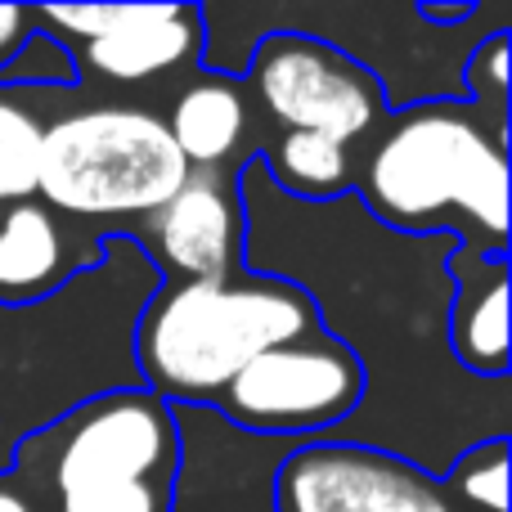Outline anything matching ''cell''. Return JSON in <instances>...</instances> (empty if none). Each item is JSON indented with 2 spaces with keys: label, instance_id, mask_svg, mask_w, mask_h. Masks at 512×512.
Segmentation results:
<instances>
[{
  "label": "cell",
  "instance_id": "obj_1",
  "mask_svg": "<svg viewBox=\"0 0 512 512\" xmlns=\"http://www.w3.org/2000/svg\"><path fill=\"white\" fill-rule=\"evenodd\" d=\"M243 207V274L283 279L310 301L360 369V405L324 436L414 463L441 481L481 441H512V378H472L450 351L445 234H396L355 194L288 198L252 153L234 176Z\"/></svg>",
  "mask_w": 512,
  "mask_h": 512
},
{
  "label": "cell",
  "instance_id": "obj_2",
  "mask_svg": "<svg viewBox=\"0 0 512 512\" xmlns=\"http://www.w3.org/2000/svg\"><path fill=\"white\" fill-rule=\"evenodd\" d=\"M162 283L135 234H104L95 261L54 292L0 306V477L27 436L99 396L144 387L135 324Z\"/></svg>",
  "mask_w": 512,
  "mask_h": 512
},
{
  "label": "cell",
  "instance_id": "obj_3",
  "mask_svg": "<svg viewBox=\"0 0 512 512\" xmlns=\"http://www.w3.org/2000/svg\"><path fill=\"white\" fill-rule=\"evenodd\" d=\"M351 194L396 234L508 256V131L468 99L409 104L387 117Z\"/></svg>",
  "mask_w": 512,
  "mask_h": 512
},
{
  "label": "cell",
  "instance_id": "obj_4",
  "mask_svg": "<svg viewBox=\"0 0 512 512\" xmlns=\"http://www.w3.org/2000/svg\"><path fill=\"white\" fill-rule=\"evenodd\" d=\"M315 310L292 283L265 274L167 279L135 324L140 382L167 405L216 409L256 355L310 333Z\"/></svg>",
  "mask_w": 512,
  "mask_h": 512
},
{
  "label": "cell",
  "instance_id": "obj_5",
  "mask_svg": "<svg viewBox=\"0 0 512 512\" xmlns=\"http://www.w3.org/2000/svg\"><path fill=\"white\" fill-rule=\"evenodd\" d=\"M176 463L171 405L149 387H131L27 436L5 477L36 512H167Z\"/></svg>",
  "mask_w": 512,
  "mask_h": 512
},
{
  "label": "cell",
  "instance_id": "obj_6",
  "mask_svg": "<svg viewBox=\"0 0 512 512\" xmlns=\"http://www.w3.org/2000/svg\"><path fill=\"white\" fill-rule=\"evenodd\" d=\"M189 180L167 122L140 104H95L63 113L41 135L36 198L50 216L77 225H108L126 234L131 221H149Z\"/></svg>",
  "mask_w": 512,
  "mask_h": 512
},
{
  "label": "cell",
  "instance_id": "obj_7",
  "mask_svg": "<svg viewBox=\"0 0 512 512\" xmlns=\"http://www.w3.org/2000/svg\"><path fill=\"white\" fill-rule=\"evenodd\" d=\"M243 81L270 122L346 144L373 135L391 117L378 77L351 54L301 32H274L252 45Z\"/></svg>",
  "mask_w": 512,
  "mask_h": 512
},
{
  "label": "cell",
  "instance_id": "obj_8",
  "mask_svg": "<svg viewBox=\"0 0 512 512\" xmlns=\"http://www.w3.org/2000/svg\"><path fill=\"white\" fill-rule=\"evenodd\" d=\"M360 405V369L328 333L292 337L256 355L221 391L216 414L270 441H324Z\"/></svg>",
  "mask_w": 512,
  "mask_h": 512
},
{
  "label": "cell",
  "instance_id": "obj_9",
  "mask_svg": "<svg viewBox=\"0 0 512 512\" xmlns=\"http://www.w3.org/2000/svg\"><path fill=\"white\" fill-rule=\"evenodd\" d=\"M279 512H463L414 463L337 441H301L274 477Z\"/></svg>",
  "mask_w": 512,
  "mask_h": 512
},
{
  "label": "cell",
  "instance_id": "obj_10",
  "mask_svg": "<svg viewBox=\"0 0 512 512\" xmlns=\"http://www.w3.org/2000/svg\"><path fill=\"white\" fill-rule=\"evenodd\" d=\"M180 436L176 486L167 512H279L274 477L301 441H270V436L239 432L216 409L171 405Z\"/></svg>",
  "mask_w": 512,
  "mask_h": 512
},
{
  "label": "cell",
  "instance_id": "obj_11",
  "mask_svg": "<svg viewBox=\"0 0 512 512\" xmlns=\"http://www.w3.org/2000/svg\"><path fill=\"white\" fill-rule=\"evenodd\" d=\"M162 279H234L243 270V207L234 176L189 171L167 207L149 216V239Z\"/></svg>",
  "mask_w": 512,
  "mask_h": 512
},
{
  "label": "cell",
  "instance_id": "obj_12",
  "mask_svg": "<svg viewBox=\"0 0 512 512\" xmlns=\"http://www.w3.org/2000/svg\"><path fill=\"white\" fill-rule=\"evenodd\" d=\"M68 50L77 54V68L86 63L104 81L140 86L203 59V18H198V5H176V0L108 5L104 32Z\"/></svg>",
  "mask_w": 512,
  "mask_h": 512
},
{
  "label": "cell",
  "instance_id": "obj_13",
  "mask_svg": "<svg viewBox=\"0 0 512 512\" xmlns=\"http://www.w3.org/2000/svg\"><path fill=\"white\" fill-rule=\"evenodd\" d=\"M450 351L472 378H512L508 256L450 252Z\"/></svg>",
  "mask_w": 512,
  "mask_h": 512
},
{
  "label": "cell",
  "instance_id": "obj_14",
  "mask_svg": "<svg viewBox=\"0 0 512 512\" xmlns=\"http://www.w3.org/2000/svg\"><path fill=\"white\" fill-rule=\"evenodd\" d=\"M176 140L180 158L189 171H221V176H239V167L252 158L248 149V126L252 108L243 95V81L230 77H194L176 99L171 113L162 117Z\"/></svg>",
  "mask_w": 512,
  "mask_h": 512
},
{
  "label": "cell",
  "instance_id": "obj_15",
  "mask_svg": "<svg viewBox=\"0 0 512 512\" xmlns=\"http://www.w3.org/2000/svg\"><path fill=\"white\" fill-rule=\"evenodd\" d=\"M95 256L77 252V239L41 203H14L0 216V306L45 297Z\"/></svg>",
  "mask_w": 512,
  "mask_h": 512
},
{
  "label": "cell",
  "instance_id": "obj_16",
  "mask_svg": "<svg viewBox=\"0 0 512 512\" xmlns=\"http://www.w3.org/2000/svg\"><path fill=\"white\" fill-rule=\"evenodd\" d=\"M256 153L265 162V176L288 198H301V203H328L337 194H351V185H355L351 149L328 140V135L283 131L279 140Z\"/></svg>",
  "mask_w": 512,
  "mask_h": 512
},
{
  "label": "cell",
  "instance_id": "obj_17",
  "mask_svg": "<svg viewBox=\"0 0 512 512\" xmlns=\"http://www.w3.org/2000/svg\"><path fill=\"white\" fill-rule=\"evenodd\" d=\"M45 122L14 95H0V203H32Z\"/></svg>",
  "mask_w": 512,
  "mask_h": 512
},
{
  "label": "cell",
  "instance_id": "obj_18",
  "mask_svg": "<svg viewBox=\"0 0 512 512\" xmlns=\"http://www.w3.org/2000/svg\"><path fill=\"white\" fill-rule=\"evenodd\" d=\"M508 459L512 441H481L454 459L441 486L463 512H508Z\"/></svg>",
  "mask_w": 512,
  "mask_h": 512
},
{
  "label": "cell",
  "instance_id": "obj_19",
  "mask_svg": "<svg viewBox=\"0 0 512 512\" xmlns=\"http://www.w3.org/2000/svg\"><path fill=\"white\" fill-rule=\"evenodd\" d=\"M77 77H81L77 54L45 27H32L23 36V45L0 63V90H54V86H77Z\"/></svg>",
  "mask_w": 512,
  "mask_h": 512
},
{
  "label": "cell",
  "instance_id": "obj_20",
  "mask_svg": "<svg viewBox=\"0 0 512 512\" xmlns=\"http://www.w3.org/2000/svg\"><path fill=\"white\" fill-rule=\"evenodd\" d=\"M463 99L508 131V27L477 45L463 63Z\"/></svg>",
  "mask_w": 512,
  "mask_h": 512
},
{
  "label": "cell",
  "instance_id": "obj_21",
  "mask_svg": "<svg viewBox=\"0 0 512 512\" xmlns=\"http://www.w3.org/2000/svg\"><path fill=\"white\" fill-rule=\"evenodd\" d=\"M27 32H32V9L27 5H0V63L23 45Z\"/></svg>",
  "mask_w": 512,
  "mask_h": 512
},
{
  "label": "cell",
  "instance_id": "obj_22",
  "mask_svg": "<svg viewBox=\"0 0 512 512\" xmlns=\"http://www.w3.org/2000/svg\"><path fill=\"white\" fill-rule=\"evenodd\" d=\"M0 512H36V504L9 477H0Z\"/></svg>",
  "mask_w": 512,
  "mask_h": 512
}]
</instances>
